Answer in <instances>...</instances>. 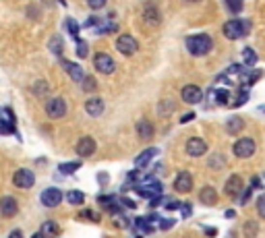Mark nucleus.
Returning <instances> with one entry per match:
<instances>
[{
	"instance_id": "1",
	"label": "nucleus",
	"mask_w": 265,
	"mask_h": 238,
	"mask_svg": "<svg viewBox=\"0 0 265 238\" xmlns=\"http://www.w3.org/2000/svg\"><path fill=\"white\" fill-rule=\"evenodd\" d=\"M186 50L191 52L193 56H205L212 52L214 48V40L209 37L207 33H195V35H189L186 37Z\"/></svg>"
},
{
	"instance_id": "2",
	"label": "nucleus",
	"mask_w": 265,
	"mask_h": 238,
	"mask_svg": "<svg viewBox=\"0 0 265 238\" xmlns=\"http://www.w3.org/2000/svg\"><path fill=\"white\" fill-rule=\"evenodd\" d=\"M222 32H224V35L228 37V40H240V37H245L247 32H248V23L240 21V19H232L228 23H224Z\"/></svg>"
},
{
	"instance_id": "3",
	"label": "nucleus",
	"mask_w": 265,
	"mask_h": 238,
	"mask_svg": "<svg viewBox=\"0 0 265 238\" xmlns=\"http://www.w3.org/2000/svg\"><path fill=\"white\" fill-rule=\"evenodd\" d=\"M93 66H96L99 75H112L116 71V60L110 54H106V52H98L93 56Z\"/></svg>"
},
{
	"instance_id": "4",
	"label": "nucleus",
	"mask_w": 265,
	"mask_h": 238,
	"mask_svg": "<svg viewBox=\"0 0 265 238\" xmlns=\"http://www.w3.org/2000/svg\"><path fill=\"white\" fill-rule=\"evenodd\" d=\"M116 50L120 52L122 56H132L135 52L139 50V42L132 37L131 33H122V35H118L116 37Z\"/></svg>"
},
{
	"instance_id": "5",
	"label": "nucleus",
	"mask_w": 265,
	"mask_h": 238,
	"mask_svg": "<svg viewBox=\"0 0 265 238\" xmlns=\"http://www.w3.org/2000/svg\"><path fill=\"white\" fill-rule=\"evenodd\" d=\"M66 112H68V104H66V99H62V97H52V99H48V104H46V114L54 120L65 118Z\"/></svg>"
},
{
	"instance_id": "6",
	"label": "nucleus",
	"mask_w": 265,
	"mask_h": 238,
	"mask_svg": "<svg viewBox=\"0 0 265 238\" xmlns=\"http://www.w3.org/2000/svg\"><path fill=\"white\" fill-rule=\"evenodd\" d=\"M62 199H65V193H62L60 189L56 187H48V189H44L42 190V195H40V201L44 207H48V209H52V207H58L62 203Z\"/></svg>"
},
{
	"instance_id": "7",
	"label": "nucleus",
	"mask_w": 265,
	"mask_h": 238,
	"mask_svg": "<svg viewBox=\"0 0 265 238\" xmlns=\"http://www.w3.org/2000/svg\"><path fill=\"white\" fill-rule=\"evenodd\" d=\"M224 193L232 197V199H236L240 193H245V180H243V176L240 174H232L228 180H226L224 184Z\"/></svg>"
},
{
	"instance_id": "8",
	"label": "nucleus",
	"mask_w": 265,
	"mask_h": 238,
	"mask_svg": "<svg viewBox=\"0 0 265 238\" xmlns=\"http://www.w3.org/2000/svg\"><path fill=\"white\" fill-rule=\"evenodd\" d=\"M13 184L17 189H31L35 184V176L31 170H27V168H19V170L13 174Z\"/></svg>"
},
{
	"instance_id": "9",
	"label": "nucleus",
	"mask_w": 265,
	"mask_h": 238,
	"mask_svg": "<svg viewBox=\"0 0 265 238\" xmlns=\"http://www.w3.org/2000/svg\"><path fill=\"white\" fill-rule=\"evenodd\" d=\"M232 151H234V156L240 158V159H247L251 158L255 153V141L251 139V137H245V139H238L234 143V147H232Z\"/></svg>"
},
{
	"instance_id": "10",
	"label": "nucleus",
	"mask_w": 265,
	"mask_h": 238,
	"mask_svg": "<svg viewBox=\"0 0 265 238\" xmlns=\"http://www.w3.org/2000/svg\"><path fill=\"white\" fill-rule=\"evenodd\" d=\"M96 139L93 137H81L79 141H77V147H75V151H77V156L79 158H91L93 153H96Z\"/></svg>"
},
{
	"instance_id": "11",
	"label": "nucleus",
	"mask_w": 265,
	"mask_h": 238,
	"mask_svg": "<svg viewBox=\"0 0 265 238\" xmlns=\"http://www.w3.org/2000/svg\"><path fill=\"white\" fill-rule=\"evenodd\" d=\"M60 66L66 71V75L71 77V79L75 83H81L85 79V71H83V66L81 64H77V63H71V60H66V58H60Z\"/></svg>"
},
{
	"instance_id": "12",
	"label": "nucleus",
	"mask_w": 265,
	"mask_h": 238,
	"mask_svg": "<svg viewBox=\"0 0 265 238\" xmlns=\"http://www.w3.org/2000/svg\"><path fill=\"white\" fill-rule=\"evenodd\" d=\"M17 211H19V203H17V199L11 197V195L0 197V216H4V218H13V216H17Z\"/></svg>"
},
{
	"instance_id": "13",
	"label": "nucleus",
	"mask_w": 265,
	"mask_h": 238,
	"mask_svg": "<svg viewBox=\"0 0 265 238\" xmlns=\"http://www.w3.org/2000/svg\"><path fill=\"white\" fill-rule=\"evenodd\" d=\"M181 97H182V102L184 104H199L201 99H203V91H201L197 85H184L182 91H181Z\"/></svg>"
},
{
	"instance_id": "14",
	"label": "nucleus",
	"mask_w": 265,
	"mask_h": 238,
	"mask_svg": "<svg viewBox=\"0 0 265 238\" xmlns=\"http://www.w3.org/2000/svg\"><path fill=\"white\" fill-rule=\"evenodd\" d=\"M205 151H207V143L201 139V137H191V139L186 141V153H189L191 158H201Z\"/></svg>"
},
{
	"instance_id": "15",
	"label": "nucleus",
	"mask_w": 265,
	"mask_h": 238,
	"mask_svg": "<svg viewBox=\"0 0 265 238\" xmlns=\"http://www.w3.org/2000/svg\"><path fill=\"white\" fill-rule=\"evenodd\" d=\"M143 23L145 25H149V27H160V23H162V13L158 6H145L143 9Z\"/></svg>"
},
{
	"instance_id": "16",
	"label": "nucleus",
	"mask_w": 265,
	"mask_h": 238,
	"mask_svg": "<svg viewBox=\"0 0 265 238\" xmlns=\"http://www.w3.org/2000/svg\"><path fill=\"white\" fill-rule=\"evenodd\" d=\"M174 190L176 193H191L193 190V174L191 172H181L174 180Z\"/></svg>"
},
{
	"instance_id": "17",
	"label": "nucleus",
	"mask_w": 265,
	"mask_h": 238,
	"mask_svg": "<svg viewBox=\"0 0 265 238\" xmlns=\"http://www.w3.org/2000/svg\"><path fill=\"white\" fill-rule=\"evenodd\" d=\"M104 108H106V104H104L102 97H89L87 102H85V112H87L91 118L102 116V114H104Z\"/></svg>"
},
{
	"instance_id": "18",
	"label": "nucleus",
	"mask_w": 265,
	"mask_h": 238,
	"mask_svg": "<svg viewBox=\"0 0 265 238\" xmlns=\"http://www.w3.org/2000/svg\"><path fill=\"white\" fill-rule=\"evenodd\" d=\"M135 130H137V137H139V139H141L143 143L151 141L153 135H155V128H153V125H151L149 120H139L137 127H135Z\"/></svg>"
},
{
	"instance_id": "19",
	"label": "nucleus",
	"mask_w": 265,
	"mask_h": 238,
	"mask_svg": "<svg viewBox=\"0 0 265 238\" xmlns=\"http://www.w3.org/2000/svg\"><path fill=\"white\" fill-rule=\"evenodd\" d=\"M160 153V149L158 147H149V149H145V151H141L137 156V159H135V166H137V170L139 168H145V166H149V162Z\"/></svg>"
},
{
	"instance_id": "20",
	"label": "nucleus",
	"mask_w": 265,
	"mask_h": 238,
	"mask_svg": "<svg viewBox=\"0 0 265 238\" xmlns=\"http://www.w3.org/2000/svg\"><path fill=\"white\" fill-rule=\"evenodd\" d=\"M40 234L42 238H56L58 234H60V226L56 224V222H52V220H48V222H44L42 224V228H40Z\"/></svg>"
},
{
	"instance_id": "21",
	"label": "nucleus",
	"mask_w": 265,
	"mask_h": 238,
	"mask_svg": "<svg viewBox=\"0 0 265 238\" xmlns=\"http://www.w3.org/2000/svg\"><path fill=\"white\" fill-rule=\"evenodd\" d=\"M199 201L203 205H215L217 203V193L214 187H203L199 190Z\"/></svg>"
},
{
	"instance_id": "22",
	"label": "nucleus",
	"mask_w": 265,
	"mask_h": 238,
	"mask_svg": "<svg viewBox=\"0 0 265 238\" xmlns=\"http://www.w3.org/2000/svg\"><path fill=\"white\" fill-rule=\"evenodd\" d=\"M48 48L54 56L62 58V52H65V40H62V35H52L48 42Z\"/></svg>"
},
{
	"instance_id": "23",
	"label": "nucleus",
	"mask_w": 265,
	"mask_h": 238,
	"mask_svg": "<svg viewBox=\"0 0 265 238\" xmlns=\"http://www.w3.org/2000/svg\"><path fill=\"white\" fill-rule=\"evenodd\" d=\"M243 128H245V120L240 116H230L228 122H226V130H228V135H238Z\"/></svg>"
},
{
	"instance_id": "24",
	"label": "nucleus",
	"mask_w": 265,
	"mask_h": 238,
	"mask_svg": "<svg viewBox=\"0 0 265 238\" xmlns=\"http://www.w3.org/2000/svg\"><path fill=\"white\" fill-rule=\"evenodd\" d=\"M174 110H176V106H174L172 99H162V102L158 104V114H160V116H170Z\"/></svg>"
},
{
	"instance_id": "25",
	"label": "nucleus",
	"mask_w": 265,
	"mask_h": 238,
	"mask_svg": "<svg viewBox=\"0 0 265 238\" xmlns=\"http://www.w3.org/2000/svg\"><path fill=\"white\" fill-rule=\"evenodd\" d=\"M81 89H83V94H96V89H98V81H96V77L85 75V79L81 81Z\"/></svg>"
},
{
	"instance_id": "26",
	"label": "nucleus",
	"mask_w": 265,
	"mask_h": 238,
	"mask_svg": "<svg viewBox=\"0 0 265 238\" xmlns=\"http://www.w3.org/2000/svg\"><path fill=\"white\" fill-rule=\"evenodd\" d=\"M31 94H33L35 97H42L46 94H50V85L46 81H35L33 85H31Z\"/></svg>"
},
{
	"instance_id": "27",
	"label": "nucleus",
	"mask_w": 265,
	"mask_h": 238,
	"mask_svg": "<svg viewBox=\"0 0 265 238\" xmlns=\"http://www.w3.org/2000/svg\"><path fill=\"white\" fill-rule=\"evenodd\" d=\"M116 29H118V23H114V21H106V23H102V21H99V25H98V29H96V33L106 35V33H114Z\"/></svg>"
},
{
	"instance_id": "28",
	"label": "nucleus",
	"mask_w": 265,
	"mask_h": 238,
	"mask_svg": "<svg viewBox=\"0 0 265 238\" xmlns=\"http://www.w3.org/2000/svg\"><path fill=\"white\" fill-rule=\"evenodd\" d=\"M66 201L71 203V205H83V201H85V193L83 190H68L66 193Z\"/></svg>"
},
{
	"instance_id": "29",
	"label": "nucleus",
	"mask_w": 265,
	"mask_h": 238,
	"mask_svg": "<svg viewBox=\"0 0 265 238\" xmlns=\"http://www.w3.org/2000/svg\"><path fill=\"white\" fill-rule=\"evenodd\" d=\"M243 234H245V238H255L257 234H259V226H257V222L248 220L243 226Z\"/></svg>"
},
{
	"instance_id": "30",
	"label": "nucleus",
	"mask_w": 265,
	"mask_h": 238,
	"mask_svg": "<svg viewBox=\"0 0 265 238\" xmlns=\"http://www.w3.org/2000/svg\"><path fill=\"white\" fill-rule=\"evenodd\" d=\"M17 133V125H13L11 120H4L0 116V135H15Z\"/></svg>"
},
{
	"instance_id": "31",
	"label": "nucleus",
	"mask_w": 265,
	"mask_h": 238,
	"mask_svg": "<svg viewBox=\"0 0 265 238\" xmlns=\"http://www.w3.org/2000/svg\"><path fill=\"white\" fill-rule=\"evenodd\" d=\"M65 27L68 29V33H71V35L75 37V42H77V40H79V37H77V33H79V29H81V25H79V23H77L75 19H71V17H66V19H65Z\"/></svg>"
},
{
	"instance_id": "32",
	"label": "nucleus",
	"mask_w": 265,
	"mask_h": 238,
	"mask_svg": "<svg viewBox=\"0 0 265 238\" xmlns=\"http://www.w3.org/2000/svg\"><path fill=\"white\" fill-rule=\"evenodd\" d=\"M243 63H245L247 66L257 64V52H255L253 48H245V50H243Z\"/></svg>"
},
{
	"instance_id": "33",
	"label": "nucleus",
	"mask_w": 265,
	"mask_h": 238,
	"mask_svg": "<svg viewBox=\"0 0 265 238\" xmlns=\"http://www.w3.org/2000/svg\"><path fill=\"white\" fill-rule=\"evenodd\" d=\"M79 168H81V162H71V164H60L58 166V172L60 174H75L77 170H79Z\"/></svg>"
},
{
	"instance_id": "34",
	"label": "nucleus",
	"mask_w": 265,
	"mask_h": 238,
	"mask_svg": "<svg viewBox=\"0 0 265 238\" xmlns=\"http://www.w3.org/2000/svg\"><path fill=\"white\" fill-rule=\"evenodd\" d=\"M214 99H215V104H220V106L228 104V99H230V91H228V89H217L215 94H214Z\"/></svg>"
},
{
	"instance_id": "35",
	"label": "nucleus",
	"mask_w": 265,
	"mask_h": 238,
	"mask_svg": "<svg viewBox=\"0 0 265 238\" xmlns=\"http://www.w3.org/2000/svg\"><path fill=\"white\" fill-rule=\"evenodd\" d=\"M87 54H89V44L83 42V40H77V56L85 60V58H87Z\"/></svg>"
},
{
	"instance_id": "36",
	"label": "nucleus",
	"mask_w": 265,
	"mask_h": 238,
	"mask_svg": "<svg viewBox=\"0 0 265 238\" xmlns=\"http://www.w3.org/2000/svg\"><path fill=\"white\" fill-rule=\"evenodd\" d=\"M243 0H226V6H228V11L232 15H238L240 11H243Z\"/></svg>"
},
{
	"instance_id": "37",
	"label": "nucleus",
	"mask_w": 265,
	"mask_h": 238,
	"mask_svg": "<svg viewBox=\"0 0 265 238\" xmlns=\"http://www.w3.org/2000/svg\"><path fill=\"white\" fill-rule=\"evenodd\" d=\"M226 164V158L222 153H214L212 158H209V168H222Z\"/></svg>"
},
{
	"instance_id": "38",
	"label": "nucleus",
	"mask_w": 265,
	"mask_h": 238,
	"mask_svg": "<svg viewBox=\"0 0 265 238\" xmlns=\"http://www.w3.org/2000/svg\"><path fill=\"white\" fill-rule=\"evenodd\" d=\"M114 201H116V197H114V195H98V203L102 205L104 209H108V207H110Z\"/></svg>"
},
{
	"instance_id": "39",
	"label": "nucleus",
	"mask_w": 265,
	"mask_h": 238,
	"mask_svg": "<svg viewBox=\"0 0 265 238\" xmlns=\"http://www.w3.org/2000/svg\"><path fill=\"white\" fill-rule=\"evenodd\" d=\"M135 226H137V228H141L143 232H149V234L153 232V226H151L145 218H137V220H135Z\"/></svg>"
},
{
	"instance_id": "40",
	"label": "nucleus",
	"mask_w": 265,
	"mask_h": 238,
	"mask_svg": "<svg viewBox=\"0 0 265 238\" xmlns=\"http://www.w3.org/2000/svg\"><path fill=\"white\" fill-rule=\"evenodd\" d=\"M106 2L108 0H87V6L93 9V11H99V9H104L106 6Z\"/></svg>"
},
{
	"instance_id": "41",
	"label": "nucleus",
	"mask_w": 265,
	"mask_h": 238,
	"mask_svg": "<svg viewBox=\"0 0 265 238\" xmlns=\"http://www.w3.org/2000/svg\"><path fill=\"white\" fill-rule=\"evenodd\" d=\"M247 99H248V94H247V91H240L238 97L234 99V102H232V106H234V108H238V106H243V104L247 102Z\"/></svg>"
},
{
	"instance_id": "42",
	"label": "nucleus",
	"mask_w": 265,
	"mask_h": 238,
	"mask_svg": "<svg viewBox=\"0 0 265 238\" xmlns=\"http://www.w3.org/2000/svg\"><path fill=\"white\" fill-rule=\"evenodd\" d=\"M122 207H127V209H137V203L132 201V199H129V197H120V201H118Z\"/></svg>"
},
{
	"instance_id": "43",
	"label": "nucleus",
	"mask_w": 265,
	"mask_h": 238,
	"mask_svg": "<svg viewBox=\"0 0 265 238\" xmlns=\"http://www.w3.org/2000/svg\"><path fill=\"white\" fill-rule=\"evenodd\" d=\"M257 211H259V216L265 220V195H261L257 199Z\"/></svg>"
},
{
	"instance_id": "44",
	"label": "nucleus",
	"mask_w": 265,
	"mask_h": 238,
	"mask_svg": "<svg viewBox=\"0 0 265 238\" xmlns=\"http://www.w3.org/2000/svg\"><path fill=\"white\" fill-rule=\"evenodd\" d=\"M127 178H129V182L137 184L139 180H141V174H139V170H132V172H129V174H127Z\"/></svg>"
},
{
	"instance_id": "45",
	"label": "nucleus",
	"mask_w": 265,
	"mask_h": 238,
	"mask_svg": "<svg viewBox=\"0 0 265 238\" xmlns=\"http://www.w3.org/2000/svg\"><path fill=\"white\" fill-rule=\"evenodd\" d=\"M174 226V220H160V230H170Z\"/></svg>"
},
{
	"instance_id": "46",
	"label": "nucleus",
	"mask_w": 265,
	"mask_h": 238,
	"mask_svg": "<svg viewBox=\"0 0 265 238\" xmlns=\"http://www.w3.org/2000/svg\"><path fill=\"white\" fill-rule=\"evenodd\" d=\"M181 209H182V218H189L191 213H193V207H191V203H184V205H181Z\"/></svg>"
},
{
	"instance_id": "47",
	"label": "nucleus",
	"mask_w": 265,
	"mask_h": 238,
	"mask_svg": "<svg viewBox=\"0 0 265 238\" xmlns=\"http://www.w3.org/2000/svg\"><path fill=\"white\" fill-rule=\"evenodd\" d=\"M162 199H164L162 195H155L153 199H149V207H151V209H153V207H158V205L162 203Z\"/></svg>"
},
{
	"instance_id": "48",
	"label": "nucleus",
	"mask_w": 265,
	"mask_h": 238,
	"mask_svg": "<svg viewBox=\"0 0 265 238\" xmlns=\"http://www.w3.org/2000/svg\"><path fill=\"white\" fill-rule=\"evenodd\" d=\"M91 25H99V19L98 17H89L87 21L83 23V27H91Z\"/></svg>"
},
{
	"instance_id": "49",
	"label": "nucleus",
	"mask_w": 265,
	"mask_h": 238,
	"mask_svg": "<svg viewBox=\"0 0 265 238\" xmlns=\"http://www.w3.org/2000/svg\"><path fill=\"white\" fill-rule=\"evenodd\" d=\"M118 226H120V228H129V226H131V222H129L127 218H122V213L118 216Z\"/></svg>"
},
{
	"instance_id": "50",
	"label": "nucleus",
	"mask_w": 265,
	"mask_h": 238,
	"mask_svg": "<svg viewBox=\"0 0 265 238\" xmlns=\"http://www.w3.org/2000/svg\"><path fill=\"white\" fill-rule=\"evenodd\" d=\"M108 180H110V178H108V174H106V172L98 174V182H99V184H108Z\"/></svg>"
},
{
	"instance_id": "51",
	"label": "nucleus",
	"mask_w": 265,
	"mask_h": 238,
	"mask_svg": "<svg viewBox=\"0 0 265 238\" xmlns=\"http://www.w3.org/2000/svg\"><path fill=\"white\" fill-rule=\"evenodd\" d=\"M83 216H85V218H89V220H96V222L99 220V216H96V213H93V211H89V209L85 211V213H81V218H83Z\"/></svg>"
},
{
	"instance_id": "52",
	"label": "nucleus",
	"mask_w": 265,
	"mask_h": 238,
	"mask_svg": "<svg viewBox=\"0 0 265 238\" xmlns=\"http://www.w3.org/2000/svg\"><path fill=\"white\" fill-rule=\"evenodd\" d=\"M178 207H181V203H176V201H170V203L166 205V209H168V211H174V209H178Z\"/></svg>"
},
{
	"instance_id": "53",
	"label": "nucleus",
	"mask_w": 265,
	"mask_h": 238,
	"mask_svg": "<svg viewBox=\"0 0 265 238\" xmlns=\"http://www.w3.org/2000/svg\"><path fill=\"white\" fill-rule=\"evenodd\" d=\"M193 118H195V114H193V112H189V114H184V116L181 118V122H182V125H184V122H191Z\"/></svg>"
},
{
	"instance_id": "54",
	"label": "nucleus",
	"mask_w": 265,
	"mask_h": 238,
	"mask_svg": "<svg viewBox=\"0 0 265 238\" xmlns=\"http://www.w3.org/2000/svg\"><path fill=\"white\" fill-rule=\"evenodd\" d=\"M9 238H23V232L21 230H13V232L9 234Z\"/></svg>"
},
{
	"instance_id": "55",
	"label": "nucleus",
	"mask_w": 265,
	"mask_h": 238,
	"mask_svg": "<svg viewBox=\"0 0 265 238\" xmlns=\"http://www.w3.org/2000/svg\"><path fill=\"white\" fill-rule=\"evenodd\" d=\"M259 187H261V180L255 176V178H253V189H259Z\"/></svg>"
},
{
	"instance_id": "56",
	"label": "nucleus",
	"mask_w": 265,
	"mask_h": 238,
	"mask_svg": "<svg viewBox=\"0 0 265 238\" xmlns=\"http://www.w3.org/2000/svg\"><path fill=\"white\" fill-rule=\"evenodd\" d=\"M205 234H207V236H215L217 232H215V230H214V228H209V230H205Z\"/></svg>"
},
{
	"instance_id": "57",
	"label": "nucleus",
	"mask_w": 265,
	"mask_h": 238,
	"mask_svg": "<svg viewBox=\"0 0 265 238\" xmlns=\"http://www.w3.org/2000/svg\"><path fill=\"white\" fill-rule=\"evenodd\" d=\"M31 238H42L40 234H31Z\"/></svg>"
},
{
	"instance_id": "58",
	"label": "nucleus",
	"mask_w": 265,
	"mask_h": 238,
	"mask_svg": "<svg viewBox=\"0 0 265 238\" xmlns=\"http://www.w3.org/2000/svg\"><path fill=\"white\" fill-rule=\"evenodd\" d=\"M189 2H199V0H189Z\"/></svg>"
}]
</instances>
